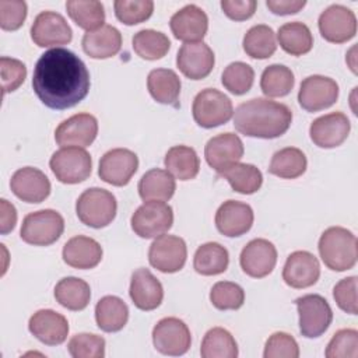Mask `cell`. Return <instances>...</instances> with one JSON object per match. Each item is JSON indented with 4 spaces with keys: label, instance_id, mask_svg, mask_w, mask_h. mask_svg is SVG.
<instances>
[{
    "label": "cell",
    "instance_id": "35",
    "mask_svg": "<svg viewBox=\"0 0 358 358\" xmlns=\"http://www.w3.org/2000/svg\"><path fill=\"white\" fill-rule=\"evenodd\" d=\"M229 264L228 250L217 243L207 242L197 248L193 257V267L201 275H217L227 270Z\"/></svg>",
    "mask_w": 358,
    "mask_h": 358
},
{
    "label": "cell",
    "instance_id": "31",
    "mask_svg": "<svg viewBox=\"0 0 358 358\" xmlns=\"http://www.w3.org/2000/svg\"><path fill=\"white\" fill-rule=\"evenodd\" d=\"M176 189L173 176L159 168L147 171L138 182V194L144 201H168Z\"/></svg>",
    "mask_w": 358,
    "mask_h": 358
},
{
    "label": "cell",
    "instance_id": "43",
    "mask_svg": "<svg viewBox=\"0 0 358 358\" xmlns=\"http://www.w3.org/2000/svg\"><path fill=\"white\" fill-rule=\"evenodd\" d=\"M222 85L235 95L246 94L255 81L253 69L243 62H234L225 67L221 76Z\"/></svg>",
    "mask_w": 358,
    "mask_h": 358
},
{
    "label": "cell",
    "instance_id": "20",
    "mask_svg": "<svg viewBox=\"0 0 358 358\" xmlns=\"http://www.w3.org/2000/svg\"><path fill=\"white\" fill-rule=\"evenodd\" d=\"M214 63V52L203 41L182 45L176 55L178 69L190 80L206 78L211 73Z\"/></svg>",
    "mask_w": 358,
    "mask_h": 358
},
{
    "label": "cell",
    "instance_id": "41",
    "mask_svg": "<svg viewBox=\"0 0 358 358\" xmlns=\"http://www.w3.org/2000/svg\"><path fill=\"white\" fill-rule=\"evenodd\" d=\"M295 78L289 67L284 64H270L260 77V88L268 98L285 96L291 92Z\"/></svg>",
    "mask_w": 358,
    "mask_h": 358
},
{
    "label": "cell",
    "instance_id": "6",
    "mask_svg": "<svg viewBox=\"0 0 358 358\" xmlns=\"http://www.w3.org/2000/svg\"><path fill=\"white\" fill-rule=\"evenodd\" d=\"M192 113L194 122L204 129L225 124L234 115L231 99L215 88L201 90L193 99Z\"/></svg>",
    "mask_w": 358,
    "mask_h": 358
},
{
    "label": "cell",
    "instance_id": "47",
    "mask_svg": "<svg viewBox=\"0 0 358 358\" xmlns=\"http://www.w3.org/2000/svg\"><path fill=\"white\" fill-rule=\"evenodd\" d=\"M324 355L327 358H357L358 331L355 329H341L329 341Z\"/></svg>",
    "mask_w": 358,
    "mask_h": 358
},
{
    "label": "cell",
    "instance_id": "26",
    "mask_svg": "<svg viewBox=\"0 0 358 358\" xmlns=\"http://www.w3.org/2000/svg\"><path fill=\"white\" fill-rule=\"evenodd\" d=\"M130 298L141 310L157 309L164 299V288L159 280L148 268H137L130 280Z\"/></svg>",
    "mask_w": 358,
    "mask_h": 358
},
{
    "label": "cell",
    "instance_id": "15",
    "mask_svg": "<svg viewBox=\"0 0 358 358\" xmlns=\"http://www.w3.org/2000/svg\"><path fill=\"white\" fill-rule=\"evenodd\" d=\"M138 168L137 155L127 148H113L105 152L99 161V178L113 186H124Z\"/></svg>",
    "mask_w": 358,
    "mask_h": 358
},
{
    "label": "cell",
    "instance_id": "49",
    "mask_svg": "<svg viewBox=\"0 0 358 358\" xmlns=\"http://www.w3.org/2000/svg\"><path fill=\"white\" fill-rule=\"evenodd\" d=\"M0 70H1L3 94L15 91L27 77V67L18 59L3 56L0 59Z\"/></svg>",
    "mask_w": 358,
    "mask_h": 358
},
{
    "label": "cell",
    "instance_id": "33",
    "mask_svg": "<svg viewBox=\"0 0 358 358\" xmlns=\"http://www.w3.org/2000/svg\"><path fill=\"white\" fill-rule=\"evenodd\" d=\"M277 39L284 52L292 56H302L310 52L313 36L309 27L301 21H292L281 25L277 32Z\"/></svg>",
    "mask_w": 358,
    "mask_h": 358
},
{
    "label": "cell",
    "instance_id": "1",
    "mask_svg": "<svg viewBox=\"0 0 358 358\" xmlns=\"http://www.w3.org/2000/svg\"><path fill=\"white\" fill-rule=\"evenodd\" d=\"M32 88L39 101L50 109H69L80 103L90 91L85 63L71 50L55 48L38 59Z\"/></svg>",
    "mask_w": 358,
    "mask_h": 358
},
{
    "label": "cell",
    "instance_id": "11",
    "mask_svg": "<svg viewBox=\"0 0 358 358\" xmlns=\"http://www.w3.org/2000/svg\"><path fill=\"white\" fill-rule=\"evenodd\" d=\"M338 98V84L326 76L313 74L306 77L298 91V102L308 112L330 108Z\"/></svg>",
    "mask_w": 358,
    "mask_h": 358
},
{
    "label": "cell",
    "instance_id": "38",
    "mask_svg": "<svg viewBox=\"0 0 358 358\" xmlns=\"http://www.w3.org/2000/svg\"><path fill=\"white\" fill-rule=\"evenodd\" d=\"M66 10L70 18L87 32L103 25L105 8L98 0H69L66 1Z\"/></svg>",
    "mask_w": 358,
    "mask_h": 358
},
{
    "label": "cell",
    "instance_id": "27",
    "mask_svg": "<svg viewBox=\"0 0 358 358\" xmlns=\"http://www.w3.org/2000/svg\"><path fill=\"white\" fill-rule=\"evenodd\" d=\"M102 253V248L95 239L84 235H77L64 243L62 255L64 263L70 267L87 270L94 268L99 264Z\"/></svg>",
    "mask_w": 358,
    "mask_h": 358
},
{
    "label": "cell",
    "instance_id": "9",
    "mask_svg": "<svg viewBox=\"0 0 358 358\" xmlns=\"http://www.w3.org/2000/svg\"><path fill=\"white\" fill-rule=\"evenodd\" d=\"M299 315V331L306 338L322 336L333 320V310L329 302L317 294H308L295 299Z\"/></svg>",
    "mask_w": 358,
    "mask_h": 358
},
{
    "label": "cell",
    "instance_id": "2",
    "mask_svg": "<svg viewBox=\"0 0 358 358\" xmlns=\"http://www.w3.org/2000/svg\"><path fill=\"white\" fill-rule=\"evenodd\" d=\"M292 112L281 102L268 98H253L242 102L234 115L235 129L248 137L275 138L291 126Z\"/></svg>",
    "mask_w": 358,
    "mask_h": 358
},
{
    "label": "cell",
    "instance_id": "12",
    "mask_svg": "<svg viewBox=\"0 0 358 358\" xmlns=\"http://www.w3.org/2000/svg\"><path fill=\"white\" fill-rule=\"evenodd\" d=\"M187 248L182 238L175 235H159L150 245V264L162 273H176L186 263Z\"/></svg>",
    "mask_w": 358,
    "mask_h": 358
},
{
    "label": "cell",
    "instance_id": "3",
    "mask_svg": "<svg viewBox=\"0 0 358 358\" xmlns=\"http://www.w3.org/2000/svg\"><path fill=\"white\" fill-rule=\"evenodd\" d=\"M357 238L351 231L343 227H330L320 235L317 249L330 270L345 271L357 263Z\"/></svg>",
    "mask_w": 358,
    "mask_h": 358
},
{
    "label": "cell",
    "instance_id": "42",
    "mask_svg": "<svg viewBox=\"0 0 358 358\" xmlns=\"http://www.w3.org/2000/svg\"><path fill=\"white\" fill-rule=\"evenodd\" d=\"M133 49L134 52L145 60H158L164 57L169 48L171 41L169 38L155 29H141L133 36Z\"/></svg>",
    "mask_w": 358,
    "mask_h": 358
},
{
    "label": "cell",
    "instance_id": "18",
    "mask_svg": "<svg viewBox=\"0 0 358 358\" xmlns=\"http://www.w3.org/2000/svg\"><path fill=\"white\" fill-rule=\"evenodd\" d=\"M351 130V123L343 112H331L315 119L309 127L310 140L320 148L341 145Z\"/></svg>",
    "mask_w": 358,
    "mask_h": 358
},
{
    "label": "cell",
    "instance_id": "7",
    "mask_svg": "<svg viewBox=\"0 0 358 358\" xmlns=\"http://www.w3.org/2000/svg\"><path fill=\"white\" fill-rule=\"evenodd\" d=\"M49 166L59 182L76 185L91 175L92 159L81 147H62L50 157Z\"/></svg>",
    "mask_w": 358,
    "mask_h": 358
},
{
    "label": "cell",
    "instance_id": "10",
    "mask_svg": "<svg viewBox=\"0 0 358 358\" xmlns=\"http://www.w3.org/2000/svg\"><path fill=\"white\" fill-rule=\"evenodd\" d=\"M152 343L155 350L164 355H183L192 344L190 330L178 317H164L152 329Z\"/></svg>",
    "mask_w": 358,
    "mask_h": 358
},
{
    "label": "cell",
    "instance_id": "5",
    "mask_svg": "<svg viewBox=\"0 0 358 358\" xmlns=\"http://www.w3.org/2000/svg\"><path fill=\"white\" fill-rule=\"evenodd\" d=\"M64 231V220L56 210L45 208L25 215L21 225V239L34 246L55 243Z\"/></svg>",
    "mask_w": 358,
    "mask_h": 358
},
{
    "label": "cell",
    "instance_id": "40",
    "mask_svg": "<svg viewBox=\"0 0 358 358\" xmlns=\"http://www.w3.org/2000/svg\"><path fill=\"white\" fill-rule=\"evenodd\" d=\"M200 354L203 358H236L238 344L228 330L213 327L203 337Z\"/></svg>",
    "mask_w": 358,
    "mask_h": 358
},
{
    "label": "cell",
    "instance_id": "17",
    "mask_svg": "<svg viewBox=\"0 0 358 358\" xmlns=\"http://www.w3.org/2000/svg\"><path fill=\"white\" fill-rule=\"evenodd\" d=\"M239 263L249 277L263 278L268 275L277 263V249L275 246L263 238L252 239L242 249L239 256Z\"/></svg>",
    "mask_w": 358,
    "mask_h": 358
},
{
    "label": "cell",
    "instance_id": "16",
    "mask_svg": "<svg viewBox=\"0 0 358 358\" xmlns=\"http://www.w3.org/2000/svg\"><path fill=\"white\" fill-rule=\"evenodd\" d=\"M98 134V120L91 113H77L63 120L55 131L60 147H88Z\"/></svg>",
    "mask_w": 358,
    "mask_h": 358
},
{
    "label": "cell",
    "instance_id": "34",
    "mask_svg": "<svg viewBox=\"0 0 358 358\" xmlns=\"http://www.w3.org/2000/svg\"><path fill=\"white\" fill-rule=\"evenodd\" d=\"M56 301L69 310H83L91 299L90 285L77 277H64L55 287Z\"/></svg>",
    "mask_w": 358,
    "mask_h": 358
},
{
    "label": "cell",
    "instance_id": "53",
    "mask_svg": "<svg viewBox=\"0 0 358 358\" xmlns=\"http://www.w3.org/2000/svg\"><path fill=\"white\" fill-rule=\"evenodd\" d=\"M306 4L305 0H267L266 6L268 10L278 15L295 14Z\"/></svg>",
    "mask_w": 358,
    "mask_h": 358
},
{
    "label": "cell",
    "instance_id": "52",
    "mask_svg": "<svg viewBox=\"0 0 358 358\" xmlns=\"http://www.w3.org/2000/svg\"><path fill=\"white\" fill-rule=\"evenodd\" d=\"M257 7L255 0H222L221 8L227 17L235 21H243L250 18Z\"/></svg>",
    "mask_w": 358,
    "mask_h": 358
},
{
    "label": "cell",
    "instance_id": "45",
    "mask_svg": "<svg viewBox=\"0 0 358 358\" xmlns=\"http://www.w3.org/2000/svg\"><path fill=\"white\" fill-rule=\"evenodd\" d=\"M116 18L126 25H136L148 20L154 11L151 0H116L113 3Z\"/></svg>",
    "mask_w": 358,
    "mask_h": 358
},
{
    "label": "cell",
    "instance_id": "25",
    "mask_svg": "<svg viewBox=\"0 0 358 358\" xmlns=\"http://www.w3.org/2000/svg\"><path fill=\"white\" fill-rule=\"evenodd\" d=\"M28 329L41 343L59 345L67 338L69 322L63 315L52 309H41L29 317Z\"/></svg>",
    "mask_w": 358,
    "mask_h": 358
},
{
    "label": "cell",
    "instance_id": "37",
    "mask_svg": "<svg viewBox=\"0 0 358 358\" xmlns=\"http://www.w3.org/2000/svg\"><path fill=\"white\" fill-rule=\"evenodd\" d=\"M308 166V161L302 150L285 147L274 152L270 161L268 172L281 179H295L301 176Z\"/></svg>",
    "mask_w": 358,
    "mask_h": 358
},
{
    "label": "cell",
    "instance_id": "21",
    "mask_svg": "<svg viewBox=\"0 0 358 358\" xmlns=\"http://www.w3.org/2000/svg\"><path fill=\"white\" fill-rule=\"evenodd\" d=\"M243 143L235 133H221L211 137L204 147V157L207 164L217 171L222 172L243 157Z\"/></svg>",
    "mask_w": 358,
    "mask_h": 358
},
{
    "label": "cell",
    "instance_id": "44",
    "mask_svg": "<svg viewBox=\"0 0 358 358\" xmlns=\"http://www.w3.org/2000/svg\"><path fill=\"white\" fill-rule=\"evenodd\" d=\"M210 301L220 310H236L245 302V291L236 282L218 281L210 291Z\"/></svg>",
    "mask_w": 358,
    "mask_h": 358
},
{
    "label": "cell",
    "instance_id": "14",
    "mask_svg": "<svg viewBox=\"0 0 358 358\" xmlns=\"http://www.w3.org/2000/svg\"><path fill=\"white\" fill-rule=\"evenodd\" d=\"M31 38L41 48H52L70 43L73 31L66 18L56 11L39 13L31 27Z\"/></svg>",
    "mask_w": 358,
    "mask_h": 358
},
{
    "label": "cell",
    "instance_id": "30",
    "mask_svg": "<svg viewBox=\"0 0 358 358\" xmlns=\"http://www.w3.org/2000/svg\"><path fill=\"white\" fill-rule=\"evenodd\" d=\"M95 320L102 331H119L129 320V308L119 296L106 295L95 305Z\"/></svg>",
    "mask_w": 358,
    "mask_h": 358
},
{
    "label": "cell",
    "instance_id": "19",
    "mask_svg": "<svg viewBox=\"0 0 358 358\" xmlns=\"http://www.w3.org/2000/svg\"><path fill=\"white\" fill-rule=\"evenodd\" d=\"M173 36L185 43L201 42L208 29V17L196 4H187L178 10L169 20Z\"/></svg>",
    "mask_w": 358,
    "mask_h": 358
},
{
    "label": "cell",
    "instance_id": "54",
    "mask_svg": "<svg viewBox=\"0 0 358 358\" xmlns=\"http://www.w3.org/2000/svg\"><path fill=\"white\" fill-rule=\"evenodd\" d=\"M0 232L3 235L8 234L14 229L17 222V211L15 207L8 203L6 199L0 200Z\"/></svg>",
    "mask_w": 358,
    "mask_h": 358
},
{
    "label": "cell",
    "instance_id": "8",
    "mask_svg": "<svg viewBox=\"0 0 358 358\" xmlns=\"http://www.w3.org/2000/svg\"><path fill=\"white\" fill-rule=\"evenodd\" d=\"M131 229L144 239L157 238L168 232L173 224V211L165 201H144L130 218Z\"/></svg>",
    "mask_w": 358,
    "mask_h": 358
},
{
    "label": "cell",
    "instance_id": "39",
    "mask_svg": "<svg viewBox=\"0 0 358 358\" xmlns=\"http://www.w3.org/2000/svg\"><path fill=\"white\" fill-rule=\"evenodd\" d=\"M243 50L253 59H267L277 49L275 34L271 27L259 24L253 25L243 36Z\"/></svg>",
    "mask_w": 358,
    "mask_h": 358
},
{
    "label": "cell",
    "instance_id": "4",
    "mask_svg": "<svg viewBox=\"0 0 358 358\" xmlns=\"http://www.w3.org/2000/svg\"><path fill=\"white\" fill-rule=\"evenodd\" d=\"M117 211L116 197L105 189L91 187L84 190L76 203L78 220L91 228H103L109 225Z\"/></svg>",
    "mask_w": 358,
    "mask_h": 358
},
{
    "label": "cell",
    "instance_id": "51",
    "mask_svg": "<svg viewBox=\"0 0 358 358\" xmlns=\"http://www.w3.org/2000/svg\"><path fill=\"white\" fill-rule=\"evenodd\" d=\"M27 18L24 0H0V27L6 31L18 29Z\"/></svg>",
    "mask_w": 358,
    "mask_h": 358
},
{
    "label": "cell",
    "instance_id": "32",
    "mask_svg": "<svg viewBox=\"0 0 358 358\" xmlns=\"http://www.w3.org/2000/svg\"><path fill=\"white\" fill-rule=\"evenodd\" d=\"M166 171L179 180L194 179L200 169L197 152L187 145H173L165 154L164 159Z\"/></svg>",
    "mask_w": 358,
    "mask_h": 358
},
{
    "label": "cell",
    "instance_id": "28",
    "mask_svg": "<svg viewBox=\"0 0 358 358\" xmlns=\"http://www.w3.org/2000/svg\"><path fill=\"white\" fill-rule=\"evenodd\" d=\"M81 45L90 57L108 59L119 53L122 48V34L117 28L103 24L95 31L85 32Z\"/></svg>",
    "mask_w": 358,
    "mask_h": 358
},
{
    "label": "cell",
    "instance_id": "48",
    "mask_svg": "<svg viewBox=\"0 0 358 358\" xmlns=\"http://www.w3.org/2000/svg\"><path fill=\"white\" fill-rule=\"evenodd\" d=\"M264 358H298L299 347L296 340L284 331L273 333L264 345Z\"/></svg>",
    "mask_w": 358,
    "mask_h": 358
},
{
    "label": "cell",
    "instance_id": "23",
    "mask_svg": "<svg viewBox=\"0 0 358 358\" xmlns=\"http://www.w3.org/2000/svg\"><path fill=\"white\" fill-rule=\"evenodd\" d=\"M11 192L25 203H42L50 194V182L38 168L17 169L10 180Z\"/></svg>",
    "mask_w": 358,
    "mask_h": 358
},
{
    "label": "cell",
    "instance_id": "50",
    "mask_svg": "<svg viewBox=\"0 0 358 358\" xmlns=\"http://www.w3.org/2000/svg\"><path fill=\"white\" fill-rule=\"evenodd\" d=\"M333 298L341 310L350 315H357V277L351 275L340 280L333 288Z\"/></svg>",
    "mask_w": 358,
    "mask_h": 358
},
{
    "label": "cell",
    "instance_id": "36",
    "mask_svg": "<svg viewBox=\"0 0 358 358\" xmlns=\"http://www.w3.org/2000/svg\"><path fill=\"white\" fill-rule=\"evenodd\" d=\"M228 180L234 192L241 194L256 193L263 183V175L257 166L252 164L235 162L218 173Z\"/></svg>",
    "mask_w": 358,
    "mask_h": 358
},
{
    "label": "cell",
    "instance_id": "13",
    "mask_svg": "<svg viewBox=\"0 0 358 358\" xmlns=\"http://www.w3.org/2000/svg\"><path fill=\"white\" fill-rule=\"evenodd\" d=\"M320 35L331 43H343L357 34V17L354 11L341 4L329 6L319 15Z\"/></svg>",
    "mask_w": 358,
    "mask_h": 358
},
{
    "label": "cell",
    "instance_id": "24",
    "mask_svg": "<svg viewBox=\"0 0 358 358\" xmlns=\"http://www.w3.org/2000/svg\"><path fill=\"white\" fill-rule=\"evenodd\" d=\"M253 210L249 204L238 200L224 201L215 213L217 229L229 238L246 234L253 225Z\"/></svg>",
    "mask_w": 358,
    "mask_h": 358
},
{
    "label": "cell",
    "instance_id": "46",
    "mask_svg": "<svg viewBox=\"0 0 358 358\" xmlns=\"http://www.w3.org/2000/svg\"><path fill=\"white\" fill-rule=\"evenodd\" d=\"M67 348L73 358H102L105 338L92 333H78L70 338Z\"/></svg>",
    "mask_w": 358,
    "mask_h": 358
},
{
    "label": "cell",
    "instance_id": "29",
    "mask_svg": "<svg viewBox=\"0 0 358 358\" xmlns=\"http://www.w3.org/2000/svg\"><path fill=\"white\" fill-rule=\"evenodd\" d=\"M180 78L171 69H154L147 77L150 95L159 103L176 106L180 94Z\"/></svg>",
    "mask_w": 358,
    "mask_h": 358
},
{
    "label": "cell",
    "instance_id": "22",
    "mask_svg": "<svg viewBox=\"0 0 358 358\" xmlns=\"http://www.w3.org/2000/svg\"><path fill=\"white\" fill-rule=\"evenodd\" d=\"M320 275V264L315 255L306 250L292 252L284 264L282 280L291 288H308L316 284Z\"/></svg>",
    "mask_w": 358,
    "mask_h": 358
}]
</instances>
